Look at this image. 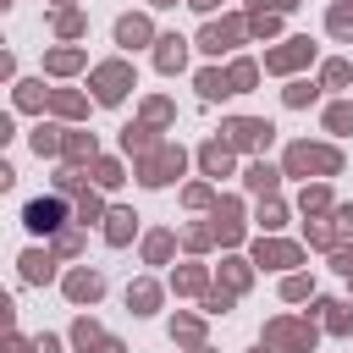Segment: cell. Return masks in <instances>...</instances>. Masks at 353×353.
<instances>
[{
    "label": "cell",
    "mask_w": 353,
    "mask_h": 353,
    "mask_svg": "<svg viewBox=\"0 0 353 353\" xmlns=\"http://www.w3.org/2000/svg\"><path fill=\"white\" fill-rule=\"evenodd\" d=\"M287 165H292V171H336V154H331V149H309V143H298V149L287 154Z\"/></svg>",
    "instance_id": "1"
},
{
    "label": "cell",
    "mask_w": 353,
    "mask_h": 353,
    "mask_svg": "<svg viewBox=\"0 0 353 353\" xmlns=\"http://www.w3.org/2000/svg\"><path fill=\"white\" fill-rule=\"evenodd\" d=\"M176 171H182V149H160L154 160H143V182H154V188H160V182H171Z\"/></svg>",
    "instance_id": "2"
},
{
    "label": "cell",
    "mask_w": 353,
    "mask_h": 353,
    "mask_svg": "<svg viewBox=\"0 0 353 353\" xmlns=\"http://www.w3.org/2000/svg\"><path fill=\"white\" fill-rule=\"evenodd\" d=\"M94 83H99V99H105V105H116V99L127 94V83H132V77H127V66H99V77H94Z\"/></svg>",
    "instance_id": "3"
},
{
    "label": "cell",
    "mask_w": 353,
    "mask_h": 353,
    "mask_svg": "<svg viewBox=\"0 0 353 353\" xmlns=\"http://www.w3.org/2000/svg\"><path fill=\"white\" fill-rule=\"evenodd\" d=\"M265 138H270L265 121H232V127H226V143H237V149H254V143H265Z\"/></svg>",
    "instance_id": "4"
},
{
    "label": "cell",
    "mask_w": 353,
    "mask_h": 353,
    "mask_svg": "<svg viewBox=\"0 0 353 353\" xmlns=\"http://www.w3.org/2000/svg\"><path fill=\"white\" fill-rule=\"evenodd\" d=\"M99 287H105V281H99L94 270H72V276H66V292H72L77 303H94V298H99Z\"/></svg>",
    "instance_id": "5"
},
{
    "label": "cell",
    "mask_w": 353,
    "mask_h": 353,
    "mask_svg": "<svg viewBox=\"0 0 353 353\" xmlns=\"http://www.w3.org/2000/svg\"><path fill=\"white\" fill-rule=\"evenodd\" d=\"M232 39H237V22H221V28H204L199 44H204L210 55H221V50H232Z\"/></svg>",
    "instance_id": "6"
},
{
    "label": "cell",
    "mask_w": 353,
    "mask_h": 353,
    "mask_svg": "<svg viewBox=\"0 0 353 353\" xmlns=\"http://www.w3.org/2000/svg\"><path fill=\"white\" fill-rule=\"evenodd\" d=\"M303 55H309V39H292V44H287V50H276V55H265V61H270V66H276V72H287V66H298V61H303Z\"/></svg>",
    "instance_id": "7"
},
{
    "label": "cell",
    "mask_w": 353,
    "mask_h": 353,
    "mask_svg": "<svg viewBox=\"0 0 353 353\" xmlns=\"http://www.w3.org/2000/svg\"><path fill=\"white\" fill-rule=\"evenodd\" d=\"M270 342H281V347H309L314 331H303V325H270Z\"/></svg>",
    "instance_id": "8"
},
{
    "label": "cell",
    "mask_w": 353,
    "mask_h": 353,
    "mask_svg": "<svg viewBox=\"0 0 353 353\" xmlns=\"http://www.w3.org/2000/svg\"><path fill=\"white\" fill-rule=\"evenodd\" d=\"M116 39H121V44H143V39H149V22H143V17H121V22H116Z\"/></svg>",
    "instance_id": "9"
},
{
    "label": "cell",
    "mask_w": 353,
    "mask_h": 353,
    "mask_svg": "<svg viewBox=\"0 0 353 353\" xmlns=\"http://www.w3.org/2000/svg\"><path fill=\"white\" fill-rule=\"evenodd\" d=\"M55 215H61V204H44V199H39V204H28V226H33V232H50V226H55Z\"/></svg>",
    "instance_id": "10"
},
{
    "label": "cell",
    "mask_w": 353,
    "mask_h": 353,
    "mask_svg": "<svg viewBox=\"0 0 353 353\" xmlns=\"http://www.w3.org/2000/svg\"><path fill=\"white\" fill-rule=\"evenodd\" d=\"M199 94H204V99H221V94H237V88H232V77H221V72H204V77H199Z\"/></svg>",
    "instance_id": "11"
},
{
    "label": "cell",
    "mask_w": 353,
    "mask_h": 353,
    "mask_svg": "<svg viewBox=\"0 0 353 353\" xmlns=\"http://www.w3.org/2000/svg\"><path fill=\"white\" fill-rule=\"evenodd\" d=\"M110 243H127L132 237V210H110V226H105Z\"/></svg>",
    "instance_id": "12"
},
{
    "label": "cell",
    "mask_w": 353,
    "mask_h": 353,
    "mask_svg": "<svg viewBox=\"0 0 353 353\" xmlns=\"http://www.w3.org/2000/svg\"><path fill=\"white\" fill-rule=\"evenodd\" d=\"M298 259V248H287V243H259V265H292Z\"/></svg>",
    "instance_id": "13"
},
{
    "label": "cell",
    "mask_w": 353,
    "mask_h": 353,
    "mask_svg": "<svg viewBox=\"0 0 353 353\" xmlns=\"http://www.w3.org/2000/svg\"><path fill=\"white\" fill-rule=\"evenodd\" d=\"M154 61H160L165 72H176V66H182V39H160V50H154Z\"/></svg>",
    "instance_id": "14"
},
{
    "label": "cell",
    "mask_w": 353,
    "mask_h": 353,
    "mask_svg": "<svg viewBox=\"0 0 353 353\" xmlns=\"http://www.w3.org/2000/svg\"><path fill=\"white\" fill-rule=\"evenodd\" d=\"M22 276H28V281H50V259H44V254H28V259H22Z\"/></svg>",
    "instance_id": "15"
},
{
    "label": "cell",
    "mask_w": 353,
    "mask_h": 353,
    "mask_svg": "<svg viewBox=\"0 0 353 353\" xmlns=\"http://www.w3.org/2000/svg\"><path fill=\"white\" fill-rule=\"evenodd\" d=\"M331 33L336 39H353V6H336L331 11Z\"/></svg>",
    "instance_id": "16"
},
{
    "label": "cell",
    "mask_w": 353,
    "mask_h": 353,
    "mask_svg": "<svg viewBox=\"0 0 353 353\" xmlns=\"http://www.w3.org/2000/svg\"><path fill=\"white\" fill-rule=\"evenodd\" d=\"M226 160H232V154H226V143H210V149H204V171H215V176H221V171H226Z\"/></svg>",
    "instance_id": "17"
},
{
    "label": "cell",
    "mask_w": 353,
    "mask_h": 353,
    "mask_svg": "<svg viewBox=\"0 0 353 353\" xmlns=\"http://www.w3.org/2000/svg\"><path fill=\"white\" fill-rule=\"evenodd\" d=\"M248 188H259V193L276 188V171H270V165H248Z\"/></svg>",
    "instance_id": "18"
},
{
    "label": "cell",
    "mask_w": 353,
    "mask_h": 353,
    "mask_svg": "<svg viewBox=\"0 0 353 353\" xmlns=\"http://www.w3.org/2000/svg\"><path fill=\"white\" fill-rule=\"evenodd\" d=\"M347 77H353V66H347V61H331V66H325V83H331V88H342Z\"/></svg>",
    "instance_id": "19"
},
{
    "label": "cell",
    "mask_w": 353,
    "mask_h": 353,
    "mask_svg": "<svg viewBox=\"0 0 353 353\" xmlns=\"http://www.w3.org/2000/svg\"><path fill=\"white\" fill-rule=\"evenodd\" d=\"M33 149H39V154H55V149H61V138H55L50 127H39V132H33Z\"/></svg>",
    "instance_id": "20"
},
{
    "label": "cell",
    "mask_w": 353,
    "mask_h": 353,
    "mask_svg": "<svg viewBox=\"0 0 353 353\" xmlns=\"http://www.w3.org/2000/svg\"><path fill=\"white\" fill-rule=\"evenodd\" d=\"M127 303H138V314H149V309H154V287H132Z\"/></svg>",
    "instance_id": "21"
},
{
    "label": "cell",
    "mask_w": 353,
    "mask_h": 353,
    "mask_svg": "<svg viewBox=\"0 0 353 353\" xmlns=\"http://www.w3.org/2000/svg\"><path fill=\"white\" fill-rule=\"evenodd\" d=\"M325 309H331V331H347L353 325V309L347 303H325Z\"/></svg>",
    "instance_id": "22"
},
{
    "label": "cell",
    "mask_w": 353,
    "mask_h": 353,
    "mask_svg": "<svg viewBox=\"0 0 353 353\" xmlns=\"http://www.w3.org/2000/svg\"><path fill=\"white\" fill-rule=\"evenodd\" d=\"M309 99H314V83H292L287 88V105H309Z\"/></svg>",
    "instance_id": "23"
},
{
    "label": "cell",
    "mask_w": 353,
    "mask_h": 353,
    "mask_svg": "<svg viewBox=\"0 0 353 353\" xmlns=\"http://www.w3.org/2000/svg\"><path fill=\"white\" fill-rule=\"evenodd\" d=\"M325 121H331V132H347V127H353V110H347V105H336Z\"/></svg>",
    "instance_id": "24"
},
{
    "label": "cell",
    "mask_w": 353,
    "mask_h": 353,
    "mask_svg": "<svg viewBox=\"0 0 353 353\" xmlns=\"http://www.w3.org/2000/svg\"><path fill=\"white\" fill-rule=\"evenodd\" d=\"M50 66H55V72H72V66H77V50H55Z\"/></svg>",
    "instance_id": "25"
},
{
    "label": "cell",
    "mask_w": 353,
    "mask_h": 353,
    "mask_svg": "<svg viewBox=\"0 0 353 353\" xmlns=\"http://www.w3.org/2000/svg\"><path fill=\"white\" fill-rule=\"evenodd\" d=\"M248 83H254V66L237 61V66H232V88H248Z\"/></svg>",
    "instance_id": "26"
},
{
    "label": "cell",
    "mask_w": 353,
    "mask_h": 353,
    "mask_svg": "<svg viewBox=\"0 0 353 353\" xmlns=\"http://www.w3.org/2000/svg\"><path fill=\"white\" fill-rule=\"evenodd\" d=\"M336 270H347V276H353V248H342V254H336Z\"/></svg>",
    "instance_id": "27"
},
{
    "label": "cell",
    "mask_w": 353,
    "mask_h": 353,
    "mask_svg": "<svg viewBox=\"0 0 353 353\" xmlns=\"http://www.w3.org/2000/svg\"><path fill=\"white\" fill-rule=\"evenodd\" d=\"M254 6H259V11H265V6H270V11H287V6H298V0H254Z\"/></svg>",
    "instance_id": "28"
},
{
    "label": "cell",
    "mask_w": 353,
    "mask_h": 353,
    "mask_svg": "<svg viewBox=\"0 0 353 353\" xmlns=\"http://www.w3.org/2000/svg\"><path fill=\"white\" fill-rule=\"evenodd\" d=\"M336 221H342V226H347V232H353V210H336Z\"/></svg>",
    "instance_id": "29"
},
{
    "label": "cell",
    "mask_w": 353,
    "mask_h": 353,
    "mask_svg": "<svg viewBox=\"0 0 353 353\" xmlns=\"http://www.w3.org/2000/svg\"><path fill=\"white\" fill-rule=\"evenodd\" d=\"M154 6H171V0H154Z\"/></svg>",
    "instance_id": "30"
}]
</instances>
